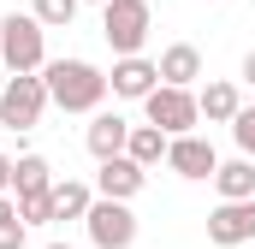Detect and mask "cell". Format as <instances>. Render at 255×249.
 Here are the masks:
<instances>
[{"label": "cell", "instance_id": "obj_1", "mask_svg": "<svg viewBox=\"0 0 255 249\" xmlns=\"http://www.w3.org/2000/svg\"><path fill=\"white\" fill-rule=\"evenodd\" d=\"M42 77H48V101L65 107V113H95L107 101V89H113L89 60H48Z\"/></svg>", "mask_w": 255, "mask_h": 249}, {"label": "cell", "instance_id": "obj_2", "mask_svg": "<svg viewBox=\"0 0 255 249\" xmlns=\"http://www.w3.org/2000/svg\"><path fill=\"white\" fill-rule=\"evenodd\" d=\"M0 65L6 71H42L48 65V24L36 12L0 18Z\"/></svg>", "mask_w": 255, "mask_h": 249}, {"label": "cell", "instance_id": "obj_3", "mask_svg": "<svg viewBox=\"0 0 255 249\" xmlns=\"http://www.w3.org/2000/svg\"><path fill=\"white\" fill-rule=\"evenodd\" d=\"M42 113H48V77L12 71L0 83V124L6 130H30V124H42Z\"/></svg>", "mask_w": 255, "mask_h": 249}, {"label": "cell", "instance_id": "obj_4", "mask_svg": "<svg viewBox=\"0 0 255 249\" xmlns=\"http://www.w3.org/2000/svg\"><path fill=\"white\" fill-rule=\"evenodd\" d=\"M148 30H154L148 0H107V6H101V36H107L113 54H142Z\"/></svg>", "mask_w": 255, "mask_h": 249}, {"label": "cell", "instance_id": "obj_5", "mask_svg": "<svg viewBox=\"0 0 255 249\" xmlns=\"http://www.w3.org/2000/svg\"><path fill=\"white\" fill-rule=\"evenodd\" d=\"M142 113H148V124H160L166 136H184V130H196V119H202L196 95L178 89V83H154V89L142 95Z\"/></svg>", "mask_w": 255, "mask_h": 249}, {"label": "cell", "instance_id": "obj_6", "mask_svg": "<svg viewBox=\"0 0 255 249\" xmlns=\"http://www.w3.org/2000/svg\"><path fill=\"white\" fill-rule=\"evenodd\" d=\"M83 226H89L95 249H130L136 244V214H130V202H119V196H95L89 214H83Z\"/></svg>", "mask_w": 255, "mask_h": 249}, {"label": "cell", "instance_id": "obj_7", "mask_svg": "<svg viewBox=\"0 0 255 249\" xmlns=\"http://www.w3.org/2000/svg\"><path fill=\"white\" fill-rule=\"evenodd\" d=\"M208 238H214L220 249L255 244V196H244V202H220V208L208 214Z\"/></svg>", "mask_w": 255, "mask_h": 249}, {"label": "cell", "instance_id": "obj_8", "mask_svg": "<svg viewBox=\"0 0 255 249\" xmlns=\"http://www.w3.org/2000/svg\"><path fill=\"white\" fill-rule=\"evenodd\" d=\"M166 166H172L178 178H214L220 154H214V142H202L196 130H184V136H172V142H166Z\"/></svg>", "mask_w": 255, "mask_h": 249}, {"label": "cell", "instance_id": "obj_9", "mask_svg": "<svg viewBox=\"0 0 255 249\" xmlns=\"http://www.w3.org/2000/svg\"><path fill=\"white\" fill-rule=\"evenodd\" d=\"M107 83H113V95H119V101H142V95L160 83V65L142 60V54H119V65H113V77H107Z\"/></svg>", "mask_w": 255, "mask_h": 249}, {"label": "cell", "instance_id": "obj_10", "mask_svg": "<svg viewBox=\"0 0 255 249\" xmlns=\"http://www.w3.org/2000/svg\"><path fill=\"white\" fill-rule=\"evenodd\" d=\"M142 184H148V166H136L130 154L101 160V172H95V196H119V202H130Z\"/></svg>", "mask_w": 255, "mask_h": 249}, {"label": "cell", "instance_id": "obj_11", "mask_svg": "<svg viewBox=\"0 0 255 249\" xmlns=\"http://www.w3.org/2000/svg\"><path fill=\"white\" fill-rule=\"evenodd\" d=\"M83 142H89V154H95V160H113V154H125L130 124L119 119V113H95V119H89V130H83Z\"/></svg>", "mask_w": 255, "mask_h": 249}, {"label": "cell", "instance_id": "obj_12", "mask_svg": "<svg viewBox=\"0 0 255 249\" xmlns=\"http://www.w3.org/2000/svg\"><path fill=\"white\" fill-rule=\"evenodd\" d=\"M160 83H178V89H190L196 77H202V48L196 42H172L166 54H160Z\"/></svg>", "mask_w": 255, "mask_h": 249}, {"label": "cell", "instance_id": "obj_13", "mask_svg": "<svg viewBox=\"0 0 255 249\" xmlns=\"http://www.w3.org/2000/svg\"><path fill=\"white\" fill-rule=\"evenodd\" d=\"M214 190H220V202H244V196H255V160H250V154L220 160V166H214Z\"/></svg>", "mask_w": 255, "mask_h": 249}, {"label": "cell", "instance_id": "obj_14", "mask_svg": "<svg viewBox=\"0 0 255 249\" xmlns=\"http://www.w3.org/2000/svg\"><path fill=\"white\" fill-rule=\"evenodd\" d=\"M196 107H202V119H208V124H232V119H238V107H244V95H238V83L214 77V83L196 95Z\"/></svg>", "mask_w": 255, "mask_h": 249}, {"label": "cell", "instance_id": "obj_15", "mask_svg": "<svg viewBox=\"0 0 255 249\" xmlns=\"http://www.w3.org/2000/svg\"><path fill=\"white\" fill-rule=\"evenodd\" d=\"M166 142H172V136H166L160 124H130L125 154L136 160V166H160V160H166Z\"/></svg>", "mask_w": 255, "mask_h": 249}, {"label": "cell", "instance_id": "obj_16", "mask_svg": "<svg viewBox=\"0 0 255 249\" xmlns=\"http://www.w3.org/2000/svg\"><path fill=\"white\" fill-rule=\"evenodd\" d=\"M12 190H18V196L54 190V166H48L42 154H18V160H12Z\"/></svg>", "mask_w": 255, "mask_h": 249}, {"label": "cell", "instance_id": "obj_17", "mask_svg": "<svg viewBox=\"0 0 255 249\" xmlns=\"http://www.w3.org/2000/svg\"><path fill=\"white\" fill-rule=\"evenodd\" d=\"M95 202V190L77 184V178H54V220H83Z\"/></svg>", "mask_w": 255, "mask_h": 249}, {"label": "cell", "instance_id": "obj_18", "mask_svg": "<svg viewBox=\"0 0 255 249\" xmlns=\"http://www.w3.org/2000/svg\"><path fill=\"white\" fill-rule=\"evenodd\" d=\"M18 220H24V226H54V190L18 196Z\"/></svg>", "mask_w": 255, "mask_h": 249}, {"label": "cell", "instance_id": "obj_19", "mask_svg": "<svg viewBox=\"0 0 255 249\" xmlns=\"http://www.w3.org/2000/svg\"><path fill=\"white\" fill-rule=\"evenodd\" d=\"M30 12H36L48 30H71V18H77V0H30Z\"/></svg>", "mask_w": 255, "mask_h": 249}, {"label": "cell", "instance_id": "obj_20", "mask_svg": "<svg viewBox=\"0 0 255 249\" xmlns=\"http://www.w3.org/2000/svg\"><path fill=\"white\" fill-rule=\"evenodd\" d=\"M232 136H238V148L255 160V107H238V119H232Z\"/></svg>", "mask_w": 255, "mask_h": 249}, {"label": "cell", "instance_id": "obj_21", "mask_svg": "<svg viewBox=\"0 0 255 249\" xmlns=\"http://www.w3.org/2000/svg\"><path fill=\"white\" fill-rule=\"evenodd\" d=\"M24 238H30V226H24L18 214H6V220H0V249H24Z\"/></svg>", "mask_w": 255, "mask_h": 249}, {"label": "cell", "instance_id": "obj_22", "mask_svg": "<svg viewBox=\"0 0 255 249\" xmlns=\"http://www.w3.org/2000/svg\"><path fill=\"white\" fill-rule=\"evenodd\" d=\"M0 190H12V154H0Z\"/></svg>", "mask_w": 255, "mask_h": 249}, {"label": "cell", "instance_id": "obj_23", "mask_svg": "<svg viewBox=\"0 0 255 249\" xmlns=\"http://www.w3.org/2000/svg\"><path fill=\"white\" fill-rule=\"evenodd\" d=\"M244 83H250V89H255V48H250V54H244Z\"/></svg>", "mask_w": 255, "mask_h": 249}, {"label": "cell", "instance_id": "obj_24", "mask_svg": "<svg viewBox=\"0 0 255 249\" xmlns=\"http://www.w3.org/2000/svg\"><path fill=\"white\" fill-rule=\"evenodd\" d=\"M48 249H71V244H48Z\"/></svg>", "mask_w": 255, "mask_h": 249}, {"label": "cell", "instance_id": "obj_25", "mask_svg": "<svg viewBox=\"0 0 255 249\" xmlns=\"http://www.w3.org/2000/svg\"><path fill=\"white\" fill-rule=\"evenodd\" d=\"M0 83H6V65H0Z\"/></svg>", "mask_w": 255, "mask_h": 249}, {"label": "cell", "instance_id": "obj_26", "mask_svg": "<svg viewBox=\"0 0 255 249\" xmlns=\"http://www.w3.org/2000/svg\"><path fill=\"white\" fill-rule=\"evenodd\" d=\"M95 6H107V0H95Z\"/></svg>", "mask_w": 255, "mask_h": 249}]
</instances>
